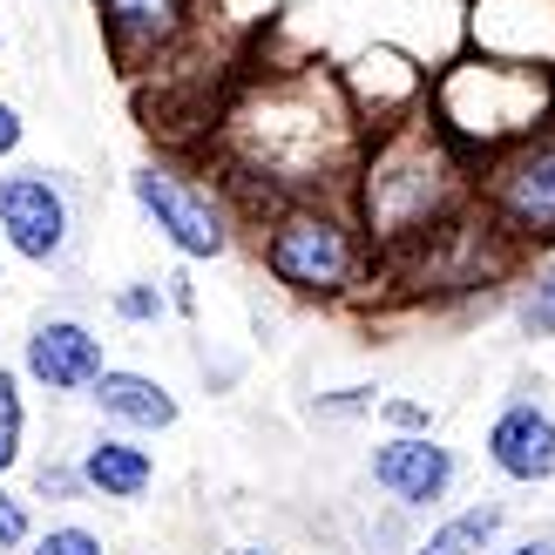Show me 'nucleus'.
<instances>
[{
	"label": "nucleus",
	"mask_w": 555,
	"mask_h": 555,
	"mask_svg": "<svg viewBox=\"0 0 555 555\" xmlns=\"http://www.w3.org/2000/svg\"><path fill=\"white\" fill-rule=\"evenodd\" d=\"M217 170L251 210L292 197H346L366 122L332 75H264L217 116Z\"/></svg>",
	"instance_id": "obj_1"
},
{
	"label": "nucleus",
	"mask_w": 555,
	"mask_h": 555,
	"mask_svg": "<svg viewBox=\"0 0 555 555\" xmlns=\"http://www.w3.org/2000/svg\"><path fill=\"white\" fill-rule=\"evenodd\" d=\"M475 170L448 129L434 122V108L421 102L413 116L386 122L366 135L352 170V217L366 231L379 264H406L413 251H427L440 231H454L467 210H475Z\"/></svg>",
	"instance_id": "obj_2"
},
{
	"label": "nucleus",
	"mask_w": 555,
	"mask_h": 555,
	"mask_svg": "<svg viewBox=\"0 0 555 555\" xmlns=\"http://www.w3.org/2000/svg\"><path fill=\"white\" fill-rule=\"evenodd\" d=\"M427 108H434V122L448 129L467 156L488 163L494 150L521 143L535 122L555 116V68L502 62V54L467 48L461 62H448L427 81Z\"/></svg>",
	"instance_id": "obj_3"
},
{
	"label": "nucleus",
	"mask_w": 555,
	"mask_h": 555,
	"mask_svg": "<svg viewBox=\"0 0 555 555\" xmlns=\"http://www.w3.org/2000/svg\"><path fill=\"white\" fill-rule=\"evenodd\" d=\"M258 258L271 271V285H285L292 298L339 305L373 278V244L352 217V197H292L271 204L258 224Z\"/></svg>",
	"instance_id": "obj_4"
},
{
	"label": "nucleus",
	"mask_w": 555,
	"mask_h": 555,
	"mask_svg": "<svg viewBox=\"0 0 555 555\" xmlns=\"http://www.w3.org/2000/svg\"><path fill=\"white\" fill-rule=\"evenodd\" d=\"M475 204L521 258L555 251V116L475 170Z\"/></svg>",
	"instance_id": "obj_5"
},
{
	"label": "nucleus",
	"mask_w": 555,
	"mask_h": 555,
	"mask_svg": "<svg viewBox=\"0 0 555 555\" xmlns=\"http://www.w3.org/2000/svg\"><path fill=\"white\" fill-rule=\"evenodd\" d=\"M129 197L183 264H210V258H224L237 244L231 237L237 224H231L224 197L204 190V183H190V177H177V170H163V163H143V170L129 177Z\"/></svg>",
	"instance_id": "obj_6"
},
{
	"label": "nucleus",
	"mask_w": 555,
	"mask_h": 555,
	"mask_svg": "<svg viewBox=\"0 0 555 555\" xmlns=\"http://www.w3.org/2000/svg\"><path fill=\"white\" fill-rule=\"evenodd\" d=\"M0 237H8V251L27 258V264H62L68 237H75L68 190L48 170H8L0 177Z\"/></svg>",
	"instance_id": "obj_7"
},
{
	"label": "nucleus",
	"mask_w": 555,
	"mask_h": 555,
	"mask_svg": "<svg viewBox=\"0 0 555 555\" xmlns=\"http://www.w3.org/2000/svg\"><path fill=\"white\" fill-rule=\"evenodd\" d=\"M366 481H373L393 508L427 515V508H440V502L454 494V481H461V454L440 448L434 434H386L379 448L366 454Z\"/></svg>",
	"instance_id": "obj_8"
},
{
	"label": "nucleus",
	"mask_w": 555,
	"mask_h": 555,
	"mask_svg": "<svg viewBox=\"0 0 555 555\" xmlns=\"http://www.w3.org/2000/svg\"><path fill=\"white\" fill-rule=\"evenodd\" d=\"M481 454L508 488H548L555 481V413L521 386V393L488 421Z\"/></svg>",
	"instance_id": "obj_9"
},
{
	"label": "nucleus",
	"mask_w": 555,
	"mask_h": 555,
	"mask_svg": "<svg viewBox=\"0 0 555 555\" xmlns=\"http://www.w3.org/2000/svg\"><path fill=\"white\" fill-rule=\"evenodd\" d=\"M102 8V35L122 75H143L190 35V8L197 0H95Z\"/></svg>",
	"instance_id": "obj_10"
},
{
	"label": "nucleus",
	"mask_w": 555,
	"mask_h": 555,
	"mask_svg": "<svg viewBox=\"0 0 555 555\" xmlns=\"http://www.w3.org/2000/svg\"><path fill=\"white\" fill-rule=\"evenodd\" d=\"M467 48L555 68V0H467Z\"/></svg>",
	"instance_id": "obj_11"
},
{
	"label": "nucleus",
	"mask_w": 555,
	"mask_h": 555,
	"mask_svg": "<svg viewBox=\"0 0 555 555\" xmlns=\"http://www.w3.org/2000/svg\"><path fill=\"white\" fill-rule=\"evenodd\" d=\"M108 352L81 319H41L21 346V373L41 386V393H89L102 379Z\"/></svg>",
	"instance_id": "obj_12"
},
{
	"label": "nucleus",
	"mask_w": 555,
	"mask_h": 555,
	"mask_svg": "<svg viewBox=\"0 0 555 555\" xmlns=\"http://www.w3.org/2000/svg\"><path fill=\"white\" fill-rule=\"evenodd\" d=\"M339 89L352 102V116L373 135V129L400 122V116H413V108L427 102V68H413L400 48H373V54H359V62L339 75Z\"/></svg>",
	"instance_id": "obj_13"
},
{
	"label": "nucleus",
	"mask_w": 555,
	"mask_h": 555,
	"mask_svg": "<svg viewBox=\"0 0 555 555\" xmlns=\"http://www.w3.org/2000/svg\"><path fill=\"white\" fill-rule=\"evenodd\" d=\"M89 400L108 427L122 434H170L177 427V393L156 373H129V366H102V379L89 386Z\"/></svg>",
	"instance_id": "obj_14"
},
{
	"label": "nucleus",
	"mask_w": 555,
	"mask_h": 555,
	"mask_svg": "<svg viewBox=\"0 0 555 555\" xmlns=\"http://www.w3.org/2000/svg\"><path fill=\"white\" fill-rule=\"evenodd\" d=\"M81 488L102 494V502H143V494L156 488V454L135 448V434H95L89 448H81Z\"/></svg>",
	"instance_id": "obj_15"
},
{
	"label": "nucleus",
	"mask_w": 555,
	"mask_h": 555,
	"mask_svg": "<svg viewBox=\"0 0 555 555\" xmlns=\"http://www.w3.org/2000/svg\"><path fill=\"white\" fill-rule=\"evenodd\" d=\"M502 529H508L502 502H467L448 521H434L427 542H413L406 555H494V548H502Z\"/></svg>",
	"instance_id": "obj_16"
},
{
	"label": "nucleus",
	"mask_w": 555,
	"mask_h": 555,
	"mask_svg": "<svg viewBox=\"0 0 555 555\" xmlns=\"http://www.w3.org/2000/svg\"><path fill=\"white\" fill-rule=\"evenodd\" d=\"M508 312L521 339H555V251L529 258L515 271V292H508Z\"/></svg>",
	"instance_id": "obj_17"
},
{
	"label": "nucleus",
	"mask_w": 555,
	"mask_h": 555,
	"mask_svg": "<svg viewBox=\"0 0 555 555\" xmlns=\"http://www.w3.org/2000/svg\"><path fill=\"white\" fill-rule=\"evenodd\" d=\"M21 434H27V406H21V373L0 366V475L21 467Z\"/></svg>",
	"instance_id": "obj_18"
},
{
	"label": "nucleus",
	"mask_w": 555,
	"mask_h": 555,
	"mask_svg": "<svg viewBox=\"0 0 555 555\" xmlns=\"http://www.w3.org/2000/svg\"><path fill=\"white\" fill-rule=\"evenodd\" d=\"M163 312H170V292L150 285V278H135V285L116 292V319L122 325H163Z\"/></svg>",
	"instance_id": "obj_19"
},
{
	"label": "nucleus",
	"mask_w": 555,
	"mask_h": 555,
	"mask_svg": "<svg viewBox=\"0 0 555 555\" xmlns=\"http://www.w3.org/2000/svg\"><path fill=\"white\" fill-rule=\"evenodd\" d=\"M27 555H108V542L95 529H81V521H62V529H48L27 542Z\"/></svg>",
	"instance_id": "obj_20"
},
{
	"label": "nucleus",
	"mask_w": 555,
	"mask_h": 555,
	"mask_svg": "<svg viewBox=\"0 0 555 555\" xmlns=\"http://www.w3.org/2000/svg\"><path fill=\"white\" fill-rule=\"evenodd\" d=\"M319 421H352V413H379V386H339V393L312 400Z\"/></svg>",
	"instance_id": "obj_21"
},
{
	"label": "nucleus",
	"mask_w": 555,
	"mask_h": 555,
	"mask_svg": "<svg viewBox=\"0 0 555 555\" xmlns=\"http://www.w3.org/2000/svg\"><path fill=\"white\" fill-rule=\"evenodd\" d=\"M27 542H35V515H27V502L14 488H0V555H14Z\"/></svg>",
	"instance_id": "obj_22"
},
{
	"label": "nucleus",
	"mask_w": 555,
	"mask_h": 555,
	"mask_svg": "<svg viewBox=\"0 0 555 555\" xmlns=\"http://www.w3.org/2000/svg\"><path fill=\"white\" fill-rule=\"evenodd\" d=\"M379 421L393 427V434H434V406H421V400H379Z\"/></svg>",
	"instance_id": "obj_23"
},
{
	"label": "nucleus",
	"mask_w": 555,
	"mask_h": 555,
	"mask_svg": "<svg viewBox=\"0 0 555 555\" xmlns=\"http://www.w3.org/2000/svg\"><path fill=\"white\" fill-rule=\"evenodd\" d=\"M35 488L41 494H89V488H81V467H41Z\"/></svg>",
	"instance_id": "obj_24"
},
{
	"label": "nucleus",
	"mask_w": 555,
	"mask_h": 555,
	"mask_svg": "<svg viewBox=\"0 0 555 555\" xmlns=\"http://www.w3.org/2000/svg\"><path fill=\"white\" fill-rule=\"evenodd\" d=\"M494 555H555V529H529V535H515V542H502Z\"/></svg>",
	"instance_id": "obj_25"
},
{
	"label": "nucleus",
	"mask_w": 555,
	"mask_h": 555,
	"mask_svg": "<svg viewBox=\"0 0 555 555\" xmlns=\"http://www.w3.org/2000/svg\"><path fill=\"white\" fill-rule=\"evenodd\" d=\"M21 135H27V122H21V108H14V102H0V163H8V156L21 150Z\"/></svg>",
	"instance_id": "obj_26"
},
{
	"label": "nucleus",
	"mask_w": 555,
	"mask_h": 555,
	"mask_svg": "<svg viewBox=\"0 0 555 555\" xmlns=\"http://www.w3.org/2000/svg\"><path fill=\"white\" fill-rule=\"evenodd\" d=\"M224 555H278V548H264V542H244V548H224Z\"/></svg>",
	"instance_id": "obj_27"
}]
</instances>
